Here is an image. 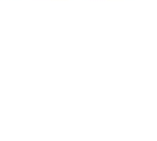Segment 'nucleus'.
<instances>
[]
</instances>
